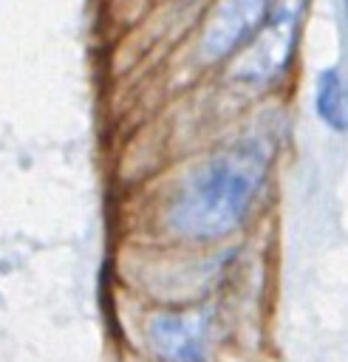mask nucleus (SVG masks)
Instances as JSON below:
<instances>
[{"instance_id": "nucleus-1", "label": "nucleus", "mask_w": 348, "mask_h": 362, "mask_svg": "<svg viewBox=\"0 0 348 362\" xmlns=\"http://www.w3.org/2000/svg\"><path fill=\"white\" fill-rule=\"evenodd\" d=\"M269 173V147L260 139L232 141L201 158L170 204V226L190 240L232 235L249 215Z\"/></svg>"}, {"instance_id": "nucleus-2", "label": "nucleus", "mask_w": 348, "mask_h": 362, "mask_svg": "<svg viewBox=\"0 0 348 362\" xmlns=\"http://www.w3.org/2000/svg\"><path fill=\"white\" fill-rule=\"evenodd\" d=\"M306 0H274L263 25L246 40L240 51H235L232 62V79L246 85H266L277 79L291 54L300 34V17H303Z\"/></svg>"}, {"instance_id": "nucleus-3", "label": "nucleus", "mask_w": 348, "mask_h": 362, "mask_svg": "<svg viewBox=\"0 0 348 362\" xmlns=\"http://www.w3.org/2000/svg\"><path fill=\"white\" fill-rule=\"evenodd\" d=\"M274 0H215L201 31L204 59H224L246 45L263 25Z\"/></svg>"}, {"instance_id": "nucleus-4", "label": "nucleus", "mask_w": 348, "mask_h": 362, "mask_svg": "<svg viewBox=\"0 0 348 362\" xmlns=\"http://www.w3.org/2000/svg\"><path fill=\"white\" fill-rule=\"evenodd\" d=\"M147 342L164 362H204L209 348V317L198 308L156 311L147 320Z\"/></svg>"}, {"instance_id": "nucleus-5", "label": "nucleus", "mask_w": 348, "mask_h": 362, "mask_svg": "<svg viewBox=\"0 0 348 362\" xmlns=\"http://www.w3.org/2000/svg\"><path fill=\"white\" fill-rule=\"evenodd\" d=\"M317 116L337 133H348V76L340 68H325L314 88Z\"/></svg>"}, {"instance_id": "nucleus-6", "label": "nucleus", "mask_w": 348, "mask_h": 362, "mask_svg": "<svg viewBox=\"0 0 348 362\" xmlns=\"http://www.w3.org/2000/svg\"><path fill=\"white\" fill-rule=\"evenodd\" d=\"M342 3H345V14H348V0H342Z\"/></svg>"}]
</instances>
